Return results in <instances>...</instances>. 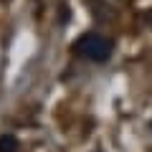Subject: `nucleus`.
Returning a JSON list of instances; mask_svg holds the SVG:
<instances>
[{"instance_id":"obj_1","label":"nucleus","mask_w":152,"mask_h":152,"mask_svg":"<svg viewBox=\"0 0 152 152\" xmlns=\"http://www.w3.org/2000/svg\"><path fill=\"white\" fill-rule=\"evenodd\" d=\"M112 51H114V43L102 33H84L74 43V53L91 61V64H107L112 58Z\"/></svg>"},{"instance_id":"obj_2","label":"nucleus","mask_w":152,"mask_h":152,"mask_svg":"<svg viewBox=\"0 0 152 152\" xmlns=\"http://www.w3.org/2000/svg\"><path fill=\"white\" fill-rule=\"evenodd\" d=\"M0 152H18V140L13 134H0Z\"/></svg>"},{"instance_id":"obj_3","label":"nucleus","mask_w":152,"mask_h":152,"mask_svg":"<svg viewBox=\"0 0 152 152\" xmlns=\"http://www.w3.org/2000/svg\"><path fill=\"white\" fill-rule=\"evenodd\" d=\"M147 20H150V28H152V13H150V15H147Z\"/></svg>"},{"instance_id":"obj_4","label":"nucleus","mask_w":152,"mask_h":152,"mask_svg":"<svg viewBox=\"0 0 152 152\" xmlns=\"http://www.w3.org/2000/svg\"><path fill=\"white\" fill-rule=\"evenodd\" d=\"M150 129H152V122H150Z\"/></svg>"}]
</instances>
